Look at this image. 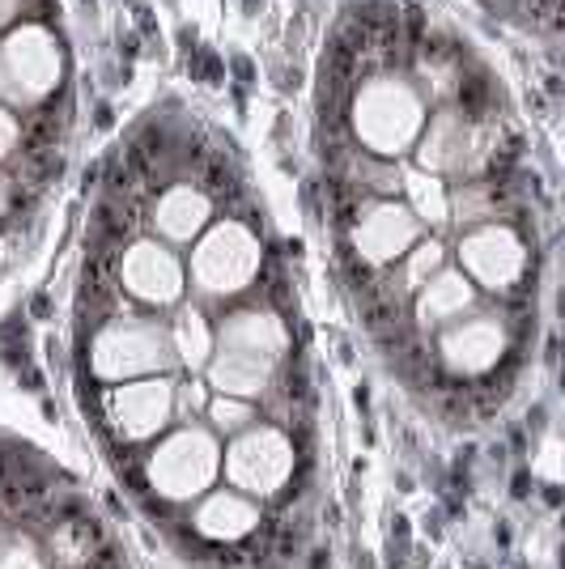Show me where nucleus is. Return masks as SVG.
Returning <instances> with one entry per match:
<instances>
[{
    "label": "nucleus",
    "instance_id": "1",
    "mask_svg": "<svg viewBox=\"0 0 565 569\" xmlns=\"http://www.w3.org/2000/svg\"><path fill=\"white\" fill-rule=\"evenodd\" d=\"M425 119H429L425 90L404 72H378L370 81H361L349 102L357 144H366V153L387 162L417 144Z\"/></svg>",
    "mask_w": 565,
    "mask_h": 569
},
{
    "label": "nucleus",
    "instance_id": "2",
    "mask_svg": "<svg viewBox=\"0 0 565 569\" xmlns=\"http://www.w3.org/2000/svg\"><path fill=\"white\" fill-rule=\"evenodd\" d=\"M175 366L170 332L158 319L145 315H116L90 345V370L102 382H128V379H153Z\"/></svg>",
    "mask_w": 565,
    "mask_h": 569
},
{
    "label": "nucleus",
    "instance_id": "3",
    "mask_svg": "<svg viewBox=\"0 0 565 569\" xmlns=\"http://www.w3.org/2000/svg\"><path fill=\"white\" fill-rule=\"evenodd\" d=\"M65 77V48L43 22H26L9 30L0 43V98L9 102H39Z\"/></svg>",
    "mask_w": 565,
    "mask_h": 569
},
{
    "label": "nucleus",
    "instance_id": "4",
    "mask_svg": "<svg viewBox=\"0 0 565 569\" xmlns=\"http://www.w3.org/2000/svg\"><path fill=\"white\" fill-rule=\"evenodd\" d=\"M259 238L242 221H217L191 251V281L209 298H235L259 272Z\"/></svg>",
    "mask_w": 565,
    "mask_h": 569
},
{
    "label": "nucleus",
    "instance_id": "5",
    "mask_svg": "<svg viewBox=\"0 0 565 569\" xmlns=\"http://www.w3.org/2000/svg\"><path fill=\"white\" fill-rule=\"evenodd\" d=\"M221 472V447L212 429L188 426L170 433L158 451L149 455V485L170 501L200 498Z\"/></svg>",
    "mask_w": 565,
    "mask_h": 569
},
{
    "label": "nucleus",
    "instance_id": "6",
    "mask_svg": "<svg viewBox=\"0 0 565 569\" xmlns=\"http://www.w3.org/2000/svg\"><path fill=\"white\" fill-rule=\"evenodd\" d=\"M532 268V251L518 238V230L502 226V221H485L459 238V272L472 284L489 289V293H511L523 284Z\"/></svg>",
    "mask_w": 565,
    "mask_h": 569
},
{
    "label": "nucleus",
    "instance_id": "7",
    "mask_svg": "<svg viewBox=\"0 0 565 569\" xmlns=\"http://www.w3.org/2000/svg\"><path fill=\"white\" fill-rule=\"evenodd\" d=\"M294 463H298L294 442L272 426L242 429L235 438V447L226 451V476H230V485L256 493V498H268V493L285 489V480L294 476Z\"/></svg>",
    "mask_w": 565,
    "mask_h": 569
},
{
    "label": "nucleus",
    "instance_id": "8",
    "mask_svg": "<svg viewBox=\"0 0 565 569\" xmlns=\"http://www.w3.org/2000/svg\"><path fill=\"white\" fill-rule=\"evenodd\" d=\"M102 403H107V421L116 429V438L145 442V438L162 433L175 421V382L166 379V375L123 382V387H111L102 396Z\"/></svg>",
    "mask_w": 565,
    "mask_h": 569
},
{
    "label": "nucleus",
    "instance_id": "9",
    "mask_svg": "<svg viewBox=\"0 0 565 569\" xmlns=\"http://www.w3.org/2000/svg\"><path fill=\"white\" fill-rule=\"evenodd\" d=\"M184 263L179 256L158 242V238H141L123 251L119 260V284L123 293H132L145 307H175L184 298Z\"/></svg>",
    "mask_w": 565,
    "mask_h": 569
},
{
    "label": "nucleus",
    "instance_id": "10",
    "mask_svg": "<svg viewBox=\"0 0 565 569\" xmlns=\"http://www.w3.org/2000/svg\"><path fill=\"white\" fill-rule=\"evenodd\" d=\"M511 349V332L497 315H472V319H455L443 328V340H438V353H443V366L464 375V379H476V375H489L497 361Z\"/></svg>",
    "mask_w": 565,
    "mask_h": 569
},
{
    "label": "nucleus",
    "instance_id": "11",
    "mask_svg": "<svg viewBox=\"0 0 565 569\" xmlns=\"http://www.w3.org/2000/svg\"><path fill=\"white\" fill-rule=\"evenodd\" d=\"M354 251L361 263H396L413 247L422 242V221L408 213V204H396V200H375L361 221L354 226Z\"/></svg>",
    "mask_w": 565,
    "mask_h": 569
},
{
    "label": "nucleus",
    "instance_id": "12",
    "mask_svg": "<svg viewBox=\"0 0 565 569\" xmlns=\"http://www.w3.org/2000/svg\"><path fill=\"white\" fill-rule=\"evenodd\" d=\"M212 349H235V353H256L268 361H281L289 349V332L272 310H235L221 319V328L212 336Z\"/></svg>",
    "mask_w": 565,
    "mask_h": 569
},
{
    "label": "nucleus",
    "instance_id": "13",
    "mask_svg": "<svg viewBox=\"0 0 565 569\" xmlns=\"http://www.w3.org/2000/svg\"><path fill=\"white\" fill-rule=\"evenodd\" d=\"M209 217H212V200L196 183H175L158 196L153 204V234L166 238V242H191L209 230Z\"/></svg>",
    "mask_w": 565,
    "mask_h": 569
},
{
    "label": "nucleus",
    "instance_id": "14",
    "mask_svg": "<svg viewBox=\"0 0 565 569\" xmlns=\"http://www.w3.org/2000/svg\"><path fill=\"white\" fill-rule=\"evenodd\" d=\"M476 307V284L459 272V268H443L417 289V323L425 332L447 328L455 319H464Z\"/></svg>",
    "mask_w": 565,
    "mask_h": 569
},
{
    "label": "nucleus",
    "instance_id": "15",
    "mask_svg": "<svg viewBox=\"0 0 565 569\" xmlns=\"http://www.w3.org/2000/svg\"><path fill=\"white\" fill-rule=\"evenodd\" d=\"M209 387H217V396H235V400H256L268 391L277 361L256 353H235V349H212L209 357Z\"/></svg>",
    "mask_w": 565,
    "mask_h": 569
},
{
    "label": "nucleus",
    "instance_id": "16",
    "mask_svg": "<svg viewBox=\"0 0 565 569\" xmlns=\"http://www.w3.org/2000/svg\"><path fill=\"white\" fill-rule=\"evenodd\" d=\"M196 531L205 536V540H221V545H235L242 536H251L259 527V506L256 501H247L242 493H209V498L200 501V510H196Z\"/></svg>",
    "mask_w": 565,
    "mask_h": 569
},
{
    "label": "nucleus",
    "instance_id": "17",
    "mask_svg": "<svg viewBox=\"0 0 565 569\" xmlns=\"http://www.w3.org/2000/svg\"><path fill=\"white\" fill-rule=\"evenodd\" d=\"M170 349H175V361L188 366V370H205V366H209L212 328L196 307H179L175 328H170Z\"/></svg>",
    "mask_w": 565,
    "mask_h": 569
},
{
    "label": "nucleus",
    "instance_id": "18",
    "mask_svg": "<svg viewBox=\"0 0 565 569\" xmlns=\"http://www.w3.org/2000/svg\"><path fill=\"white\" fill-rule=\"evenodd\" d=\"M400 188L408 191V213L425 221V226H447L450 221V191L438 174H425V170H408L400 179Z\"/></svg>",
    "mask_w": 565,
    "mask_h": 569
},
{
    "label": "nucleus",
    "instance_id": "19",
    "mask_svg": "<svg viewBox=\"0 0 565 569\" xmlns=\"http://www.w3.org/2000/svg\"><path fill=\"white\" fill-rule=\"evenodd\" d=\"M447 268V251H443V242L438 238H429V242H413L408 251H404V268H400V281H404V293H417L434 272H443Z\"/></svg>",
    "mask_w": 565,
    "mask_h": 569
},
{
    "label": "nucleus",
    "instance_id": "20",
    "mask_svg": "<svg viewBox=\"0 0 565 569\" xmlns=\"http://www.w3.org/2000/svg\"><path fill=\"white\" fill-rule=\"evenodd\" d=\"M450 217H455L459 230L497 217V183H464L450 196Z\"/></svg>",
    "mask_w": 565,
    "mask_h": 569
},
{
    "label": "nucleus",
    "instance_id": "21",
    "mask_svg": "<svg viewBox=\"0 0 565 569\" xmlns=\"http://www.w3.org/2000/svg\"><path fill=\"white\" fill-rule=\"evenodd\" d=\"M51 552L65 561V566H86L90 552H95V527L90 522H60L51 531Z\"/></svg>",
    "mask_w": 565,
    "mask_h": 569
},
{
    "label": "nucleus",
    "instance_id": "22",
    "mask_svg": "<svg viewBox=\"0 0 565 569\" xmlns=\"http://www.w3.org/2000/svg\"><path fill=\"white\" fill-rule=\"evenodd\" d=\"M205 412H209V421L217 433H242V429L256 421V417H251V403L235 400V396H217V400H209Z\"/></svg>",
    "mask_w": 565,
    "mask_h": 569
},
{
    "label": "nucleus",
    "instance_id": "23",
    "mask_svg": "<svg viewBox=\"0 0 565 569\" xmlns=\"http://www.w3.org/2000/svg\"><path fill=\"white\" fill-rule=\"evenodd\" d=\"M0 569H48V561L39 557V548L30 540H13L0 548Z\"/></svg>",
    "mask_w": 565,
    "mask_h": 569
},
{
    "label": "nucleus",
    "instance_id": "24",
    "mask_svg": "<svg viewBox=\"0 0 565 569\" xmlns=\"http://www.w3.org/2000/svg\"><path fill=\"white\" fill-rule=\"evenodd\" d=\"M22 144V123H18V116L0 102V162L4 158H13V149Z\"/></svg>",
    "mask_w": 565,
    "mask_h": 569
},
{
    "label": "nucleus",
    "instance_id": "25",
    "mask_svg": "<svg viewBox=\"0 0 565 569\" xmlns=\"http://www.w3.org/2000/svg\"><path fill=\"white\" fill-rule=\"evenodd\" d=\"M200 408H209V400H205V387L200 382H175V412H184V417H191V412H200Z\"/></svg>",
    "mask_w": 565,
    "mask_h": 569
},
{
    "label": "nucleus",
    "instance_id": "26",
    "mask_svg": "<svg viewBox=\"0 0 565 569\" xmlns=\"http://www.w3.org/2000/svg\"><path fill=\"white\" fill-rule=\"evenodd\" d=\"M18 13H22V0H0V30H9Z\"/></svg>",
    "mask_w": 565,
    "mask_h": 569
},
{
    "label": "nucleus",
    "instance_id": "27",
    "mask_svg": "<svg viewBox=\"0 0 565 569\" xmlns=\"http://www.w3.org/2000/svg\"><path fill=\"white\" fill-rule=\"evenodd\" d=\"M9 204H13V179H9V174H0V217L9 213Z\"/></svg>",
    "mask_w": 565,
    "mask_h": 569
}]
</instances>
